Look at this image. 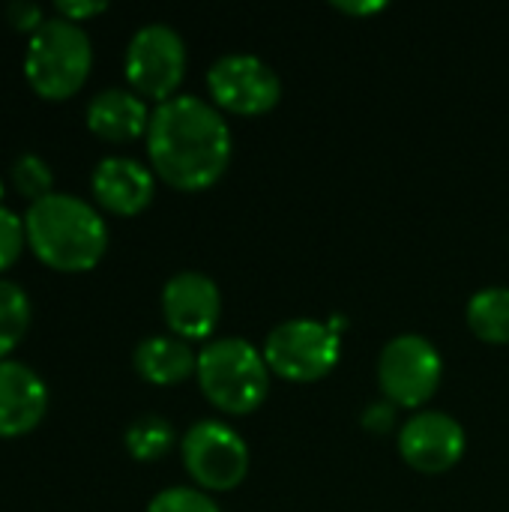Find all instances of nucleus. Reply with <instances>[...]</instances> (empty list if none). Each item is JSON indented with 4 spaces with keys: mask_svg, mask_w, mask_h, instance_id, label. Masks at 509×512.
Returning <instances> with one entry per match:
<instances>
[{
    "mask_svg": "<svg viewBox=\"0 0 509 512\" xmlns=\"http://www.w3.org/2000/svg\"><path fill=\"white\" fill-rule=\"evenodd\" d=\"M231 150V129L222 111L198 96H174L150 114V165L180 192H201L213 186L225 174Z\"/></svg>",
    "mask_w": 509,
    "mask_h": 512,
    "instance_id": "nucleus-1",
    "label": "nucleus"
},
{
    "mask_svg": "<svg viewBox=\"0 0 509 512\" xmlns=\"http://www.w3.org/2000/svg\"><path fill=\"white\" fill-rule=\"evenodd\" d=\"M27 246L60 273L93 270L108 249V225L93 204L72 192H51L24 213Z\"/></svg>",
    "mask_w": 509,
    "mask_h": 512,
    "instance_id": "nucleus-2",
    "label": "nucleus"
},
{
    "mask_svg": "<svg viewBox=\"0 0 509 512\" xmlns=\"http://www.w3.org/2000/svg\"><path fill=\"white\" fill-rule=\"evenodd\" d=\"M198 384L204 399L225 414H252L270 393L264 354L246 339H213L198 351Z\"/></svg>",
    "mask_w": 509,
    "mask_h": 512,
    "instance_id": "nucleus-3",
    "label": "nucleus"
},
{
    "mask_svg": "<svg viewBox=\"0 0 509 512\" xmlns=\"http://www.w3.org/2000/svg\"><path fill=\"white\" fill-rule=\"evenodd\" d=\"M93 66V45L81 24L60 15L45 18V24L30 36L24 51L27 84L51 102L75 96Z\"/></svg>",
    "mask_w": 509,
    "mask_h": 512,
    "instance_id": "nucleus-4",
    "label": "nucleus"
},
{
    "mask_svg": "<svg viewBox=\"0 0 509 512\" xmlns=\"http://www.w3.org/2000/svg\"><path fill=\"white\" fill-rule=\"evenodd\" d=\"M261 354L273 375L294 384H309L336 369L342 357V336L327 321L294 318L267 336Z\"/></svg>",
    "mask_w": 509,
    "mask_h": 512,
    "instance_id": "nucleus-5",
    "label": "nucleus"
},
{
    "mask_svg": "<svg viewBox=\"0 0 509 512\" xmlns=\"http://www.w3.org/2000/svg\"><path fill=\"white\" fill-rule=\"evenodd\" d=\"M444 363L438 348L417 333L390 339L378 360V384L390 405L423 408L441 387Z\"/></svg>",
    "mask_w": 509,
    "mask_h": 512,
    "instance_id": "nucleus-6",
    "label": "nucleus"
},
{
    "mask_svg": "<svg viewBox=\"0 0 509 512\" xmlns=\"http://www.w3.org/2000/svg\"><path fill=\"white\" fill-rule=\"evenodd\" d=\"M123 69L138 96L156 99L162 105L177 96V87L186 75V45L174 27L144 24L129 39Z\"/></svg>",
    "mask_w": 509,
    "mask_h": 512,
    "instance_id": "nucleus-7",
    "label": "nucleus"
},
{
    "mask_svg": "<svg viewBox=\"0 0 509 512\" xmlns=\"http://www.w3.org/2000/svg\"><path fill=\"white\" fill-rule=\"evenodd\" d=\"M189 477L207 492H231L249 474L246 441L219 420H198L180 444Z\"/></svg>",
    "mask_w": 509,
    "mask_h": 512,
    "instance_id": "nucleus-8",
    "label": "nucleus"
},
{
    "mask_svg": "<svg viewBox=\"0 0 509 512\" xmlns=\"http://www.w3.org/2000/svg\"><path fill=\"white\" fill-rule=\"evenodd\" d=\"M213 105L240 117H258L279 105L282 81L270 63L252 54H225L207 72Z\"/></svg>",
    "mask_w": 509,
    "mask_h": 512,
    "instance_id": "nucleus-9",
    "label": "nucleus"
},
{
    "mask_svg": "<svg viewBox=\"0 0 509 512\" xmlns=\"http://www.w3.org/2000/svg\"><path fill=\"white\" fill-rule=\"evenodd\" d=\"M162 315L177 339L183 342L210 339L222 315V294L216 282L204 273L195 270L177 273L162 288Z\"/></svg>",
    "mask_w": 509,
    "mask_h": 512,
    "instance_id": "nucleus-10",
    "label": "nucleus"
},
{
    "mask_svg": "<svg viewBox=\"0 0 509 512\" xmlns=\"http://www.w3.org/2000/svg\"><path fill=\"white\" fill-rule=\"evenodd\" d=\"M399 453L420 474H444L465 456V429L450 414L420 411L402 426Z\"/></svg>",
    "mask_w": 509,
    "mask_h": 512,
    "instance_id": "nucleus-11",
    "label": "nucleus"
},
{
    "mask_svg": "<svg viewBox=\"0 0 509 512\" xmlns=\"http://www.w3.org/2000/svg\"><path fill=\"white\" fill-rule=\"evenodd\" d=\"M93 198L114 216H138L156 192L153 171L129 156H105L90 177Z\"/></svg>",
    "mask_w": 509,
    "mask_h": 512,
    "instance_id": "nucleus-12",
    "label": "nucleus"
},
{
    "mask_svg": "<svg viewBox=\"0 0 509 512\" xmlns=\"http://www.w3.org/2000/svg\"><path fill=\"white\" fill-rule=\"evenodd\" d=\"M48 411V387L30 366L0 360V438L33 432Z\"/></svg>",
    "mask_w": 509,
    "mask_h": 512,
    "instance_id": "nucleus-13",
    "label": "nucleus"
},
{
    "mask_svg": "<svg viewBox=\"0 0 509 512\" xmlns=\"http://www.w3.org/2000/svg\"><path fill=\"white\" fill-rule=\"evenodd\" d=\"M87 129L105 141H132L147 132L150 111L135 90L111 87L87 102Z\"/></svg>",
    "mask_w": 509,
    "mask_h": 512,
    "instance_id": "nucleus-14",
    "label": "nucleus"
},
{
    "mask_svg": "<svg viewBox=\"0 0 509 512\" xmlns=\"http://www.w3.org/2000/svg\"><path fill=\"white\" fill-rule=\"evenodd\" d=\"M132 360H135V372L144 381L156 384V387L183 384L198 369V354L189 348V342H183L177 336H147V339H141Z\"/></svg>",
    "mask_w": 509,
    "mask_h": 512,
    "instance_id": "nucleus-15",
    "label": "nucleus"
},
{
    "mask_svg": "<svg viewBox=\"0 0 509 512\" xmlns=\"http://www.w3.org/2000/svg\"><path fill=\"white\" fill-rule=\"evenodd\" d=\"M468 327L489 345H509V288H486L468 303Z\"/></svg>",
    "mask_w": 509,
    "mask_h": 512,
    "instance_id": "nucleus-16",
    "label": "nucleus"
},
{
    "mask_svg": "<svg viewBox=\"0 0 509 512\" xmlns=\"http://www.w3.org/2000/svg\"><path fill=\"white\" fill-rule=\"evenodd\" d=\"M30 327V297L21 285L0 279V360L18 348Z\"/></svg>",
    "mask_w": 509,
    "mask_h": 512,
    "instance_id": "nucleus-17",
    "label": "nucleus"
},
{
    "mask_svg": "<svg viewBox=\"0 0 509 512\" xmlns=\"http://www.w3.org/2000/svg\"><path fill=\"white\" fill-rule=\"evenodd\" d=\"M174 447V429L162 417H141L126 429V450L138 462H156Z\"/></svg>",
    "mask_w": 509,
    "mask_h": 512,
    "instance_id": "nucleus-18",
    "label": "nucleus"
},
{
    "mask_svg": "<svg viewBox=\"0 0 509 512\" xmlns=\"http://www.w3.org/2000/svg\"><path fill=\"white\" fill-rule=\"evenodd\" d=\"M9 177H12L15 192L30 198V204L54 192V174H51L48 162L36 153H21L9 168Z\"/></svg>",
    "mask_w": 509,
    "mask_h": 512,
    "instance_id": "nucleus-19",
    "label": "nucleus"
},
{
    "mask_svg": "<svg viewBox=\"0 0 509 512\" xmlns=\"http://www.w3.org/2000/svg\"><path fill=\"white\" fill-rule=\"evenodd\" d=\"M147 512H222L210 495H204L201 489H189V486H174L159 492Z\"/></svg>",
    "mask_w": 509,
    "mask_h": 512,
    "instance_id": "nucleus-20",
    "label": "nucleus"
},
{
    "mask_svg": "<svg viewBox=\"0 0 509 512\" xmlns=\"http://www.w3.org/2000/svg\"><path fill=\"white\" fill-rule=\"evenodd\" d=\"M24 246H27L24 216H15L9 207L0 204V273L18 261Z\"/></svg>",
    "mask_w": 509,
    "mask_h": 512,
    "instance_id": "nucleus-21",
    "label": "nucleus"
},
{
    "mask_svg": "<svg viewBox=\"0 0 509 512\" xmlns=\"http://www.w3.org/2000/svg\"><path fill=\"white\" fill-rule=\"evenodd\" d=\"M6 18L15 30H24V33H36L42 24H45V15H42V6L39 3H30V0H15L6 6Z\"/></svg>",
    "mask_w": 509,
    "mask_h": 512,
    "instance_id": "nucleus-22",
    "label": "nucleus"
},
{
    "mask_svg": "<svg viewBox=\"0 0 509 512\" xmlns=\"http://www.w3.org/2000/svg\"><path fill=\"white\" fill-rule=\"evenodd\" d=\"M54 9H57L60 18L81 24L84 18H93V15H99V12H105L108 3H102V0H57Z\"/></svg>",
    "mask_w": 509,
    "mask_h": 512,
    "instance_id": "nucleus-23",
    "label": "nucleus"
},
{
    "mask_svg": "<svg viewBox=\"0 0 509 512\" xmlns=\"http://www.w3.org/2000/svg\"><path fill=\"white\" fill-rule=\"evenodd\" d=\"M393 423H396V405H390V402H375V405H369V408L363 411V426H366L372 435L390 432Z\"/></svg>",
    "mask_w": 509,
    "mask_h": 512,
    "instance_id": "nucleus-24",
    "label": "nucleus"
},
{
    "mask_svg": "<svg viewBox=\"0 0 509 512\" xmlns=\"http://www.w3.org/2000/svg\"><path fill=\"white\" fill-rule=\"evenodd\" d=\"M339 12H351V15H372L387 9V3H333Z\"/></svg>",
    "mask_w": 509,
    "mask_h": 512,
    "instance_id": "nucleus-25",
    "label": "nucleus"
},
{
    "mask_svg": "<svg viewBox=\"0 0 509 512\" xmlns=\"http://www.w3.org/2000/svg\"><path fill=\"white\" fill-rule=\"evenodd\" d=\"M0 204H3V180H0Z\"/></svg>",
    "mask_w": 509,
    "mask_h": 512,
    "instance_id": "nucleus-26",
    "label": "nucleus"
}]
</instances>
